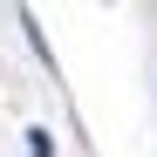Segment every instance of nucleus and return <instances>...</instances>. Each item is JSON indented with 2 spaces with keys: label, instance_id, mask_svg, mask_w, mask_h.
<instances>
[{
  "label": "nucleus",
  "instance_id": "nucleus-1",
  "mask_svg": "<svg viewBox=\"0 0 157 157\" xmlns=\"http://www.w3.org/2000/svg\"><path fill=\"white\" fill-rule=\"evenodd\" d=\"M28 157H55V137L48 130H28Z\"/></svg>",
  "mask_w": 157,
  "mask_h": 157
}]
</instances>
